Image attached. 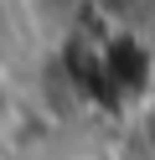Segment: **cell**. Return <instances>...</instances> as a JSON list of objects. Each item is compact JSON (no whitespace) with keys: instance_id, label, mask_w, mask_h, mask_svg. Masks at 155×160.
<instances>
[{"instance_id":"1","label":"cell","mask_w":155,"mask_h":160,"mask_svg":"<svg viewBox=\"0 0 155 160\" xmlns=\"http://www.w3.org/2000/svg\"><path fill=\"white\" fill-rule=\"evenodd\" d=\"M21 114H26V98H21V83H16V72H10V67L0 62V139H10V134H16Z\"/></svg>"}]
</instances>
